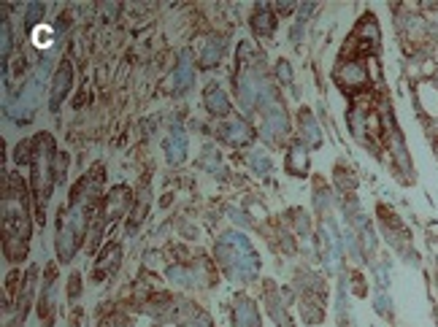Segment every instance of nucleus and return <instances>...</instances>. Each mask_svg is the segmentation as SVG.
<instances>
[{
	"instance_id": "1",
	"label": "nucleus",
	"mask_w": 438,
	"mask_h": 327,
	"mask_svg": "<svg viewBox=\"0 0 438 327\" xmlns=\"http://www.w3.org/2000/svg\"><path fill=\"white\" fill-rule=\"evenodd\" d=\"M209 100H211V111H225L228 109V100L222 97V92H219V87H211L209 90Z\"/></svg>"
},
{
	"instance_id": "2",
	"label": "nucleus",
	"mask_w": 438,
	"mask_h": 327,
	"mask_svg": "<svg viewBox=\"0 0 438 327\" xmlns=\"http://www.w3.org/2000/svg\"><path fill=\"white\" fill-rule=\"evenodd\" d=\"M49 36H52L49 27H38V30H36V43H38V46H49Z\"/></svg>"
}]
</instances>
